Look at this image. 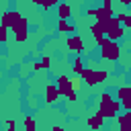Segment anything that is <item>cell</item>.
<instances>
[{
	"instance_id": "6da1fadb",
	"label": "cell",
	"mask_w": 131,
	"mask_h": 131,
	"mask_svg": "<svg viewBox=\"0 0 131 131\" xmlns=\"http://www.w3.org/2000/svg\"><path fill=\"white\" fill-rule=\"evenodd\" d=\"M119 113H121V102H119L117 98H113L108 92L100 94V100H98V111H96V115H100L102 119H115Z\"/></svg>"
},
{
	"instance_id": "7a4b0ae2",
	"label": "cell",
	"mask_w": 131,
	"mask_h": 131,
	"mask_svg": "<svg viewBox=\"0 0 131 131\" xmlns=\"http://www.w3.org/2000/svg\"><path fill=\"white\" fill-rule=\"evenodd\" d=\"M96 45L100 47V55H102V59H106V61H117V59L121 57V47H119L117 41H108L106 37H102Z\"/></svg>"
},
{
	"instance_id": "3957f363",
	"label": "cell",
	"mask_w": 131,
	"mask_h": 131,
	"mask_svg": "<svg viewBox=\"0 0 131 131\" xmlns=\"http://www.w3.org/2000/svg\"><path fill=\"white\" fill-rule=\"evenodd\" d=\"M104 37L108 39V41H119L121 37H125V29L121 27V23H119V18L113 14L108 20H106V25H104Z\"/></svg>"
},
{
	"instance_id": "277c9868",
	"label": "cell",
	"mask_w": 131,
	"mask_h": 131,
	"mask_svg": "<svg viewBox=\"0 0 131 131\" xmlns=\"http://www.w3.org/2000/svg\"><path fill=\"white\" fill-rule=\"evenodd\" d=\"M80 78L88 84V86H96V84H102L106 78H108V72L106 70H94V68H84V72L80 74Z\"/></svg>"
},
{
	"instance_id": "5b68a950",
	"label": "cell",
	"mask_w": 131,
	"mask_h": 131,
	"mask_svg": "<svg viewBox=\"0 0 131 131\" xmlns=\"http://www.w3.org/2000/svg\"><path fill=\"white\" fill-rule=\"evenodd\" d=\"M57 92H59V96H66L70 102H74L76 100V92L72 90V82H70V78L66 76V74H61L59 78H57Z\"/></svg>"
},
{
	"instance_id": "8992f818",
	"label": "cell",
	"mask_w": 131,
	"mask_h": 131,
	"mask_svg": "<svg viewBox=\"0 0 131 131\" xmlns=\"http://www.w3.org/2000/svg\"><path fill=\"white\" fill-rule=\"evenodd\" d=\"M12 33H14L16 43H25V41L29 39V18H27V16H20V18H18V23L14 25Z\"/></svg>"
},
{
	"instance_id": "52a82bcc",
	"label": "cell",
	"mask_w": 131,
	"mask_h": 131,
	"mask_svg": "<svg viewBox=\"0 0 131 131\" xmlns=\"http://www.w3.org/2000/svg\"><path fill=\"white\" fill-rule=\"evenodd\" d=\"M117 98H119V102H121V108L131 111V84L119 86V90H117Z\"/></svg>"
},
{
	"instance_id": "ba28073f",
	"label": "cell",
	"mask_w": 131,
	"mask_h": 131,
	"mask_svg": "<svg viewBox=\"0 0 131 131\" xmlns=\"http://www.w3.org/2000/svg\"><path fill=\"white\" fill-rule=\"evenodd\" d=\"M86 14H88V16H94L96 23H100V25H106V20L113 16V12L104 10L102 6H98V8H86Z\"/></svg>"
},
{
	"instance_id": "9c48e42d",
	"label": "cell",
	"mask_w": 131,
	"mask_h": 131,
	"mask_svg": "<svg viewBox=\"0 0 131 131\" xmlns=\"http://www.w3.org/2000/svg\"><path fill=\"white\" fill-rule=\"evenodd\" d=\"M20 16H23V14H20L18 10H6V12L2 14V23H0V25H2V27H6L8 31H12Z\"/></svg>"
},
{
	"instance_id": "30bf717a",
	"label": "cell",
	"mask_w": 131,
	"mask_h": 131,
	"mask_svg": "<svg viewBox=\"0 0 131 131\" xmlns=\"http://www.w3.org/2000/svg\"><path fill=\"white\" fill-rule=\"evenodd\" d=\"M66 45H68V49L74 51L76 55H82V51H84V41H82L80 35H70L68 41H66Z\"/></svg>"
},
{
	"instance_id": "8fae6325",
	"label": "cell",
	"mask_w": 131,
	"mask_h": 131,
	"mask_svg": "<svg viewBox=\"0 0 131 131\" xmlns=\"http://www.w3.org/2000/svg\"><path fill=\"white\" fill-rule=\"evenodd\" d=\"M59 98H61V96H59V92H57V86H55V84H47V86H45V102H47V104H55Z\"/></svg>"
},
{
	"instance_id": "7c38bea8",
	"label": "cell",
	"mask_w": 131,
	"mask_h": 131,
	"mask_svg": "<svg viewBox=\"0 0 131 131\" xmlns=\"http://www.w3.org/2000/svg\"><path fill=\"white\" fill-rule=\"evenodd\" d=\"M72 16V6L68 2H59L57 4V18L59 20H68Z\"/></svg>"
},
{
	"instance_id": "4fadbf2b",
	"label": "cell",
	"mask_w": 131,
	"mask_h": 131,
	"mask_svg": "<svg viewBox=\"0 0 131 131\" xmlns=\"http://www.w3.org/2000/svg\"><path fill=\"white\" fill-rule=\"evenodd\" d=\"M90 33H92V39L98 43V41L104 37V25H100V23H96V20H94V23L90 25Z\"/></svg>"
},
{
	"instance_id": "5bb4252c",
	"label": "cell",
	"mask_w": 131,
	"mask_h": 131,
	"mask_svg": "<svg viewBox=\"0 0 131 131\" xmlns=\"http://www.w3.org/2000/svg\"><path fill=\"white\" fill-rule=\"evenodd\" d=\"M117 121L121 131H131V111H127L125 115H117Z\"/></svg>"
},
{
	"instance_id": "9a60e30c",
	"label": "cell",
	"mask_w": 131,
	"mask_h": 131,
	"mask_svg": "<svg viewBox=\"0 0 131 131\" xmlns=\"http://www.w3.org/2000/svg\"><path fill=\"white\" fill-rule=\"evenodd\" d=\"M57 33H63V35L68 33L70 35V33H76V27L68 20H57Z\"/></svg>"
},
{
	"instance_id": "2e32d148",
	"label": "cell",
	"mask_w": 131,
	"mask_h": 131,
	"mask_svg": "<svg viewBox=\"0 0 131 131\" xmlns=\"http://www.w3.org/2000/svg\"><path fill=\"white\" fill-rule=\"evenodd\" d=\"M86 123H88V127H90V129H100V127L104 125V119H102L100 115H90Z\"/></svg>"
},
{
	"instance_id": "e0dca14e",
	"label": "cell",
	"mask_w": 131,
	"mask_h": 131,
	"mask_svg": "<svg viewBox=\"0 0 131 131\" xmlns=\"http://www.w3.org/2000/svg\"><path fill=\"white\" fill-rule=\"evenodd\" d=\"M117 18L123 29H131V12H121V14H117Z\"/></svg>"
},
{
	"instance_id": "ac0fdd59",
	"label": "cell",
	"mask_w": 131,
	"mask_h": 131,
	"mask_svg": "<svg viewBox=\"0 0 131 131\" xmlns=\"http://www.w3.org/2000/svg\"><path fill=\"white\" fill-rule=\"evenodd\" d=\"M72 70H74V74H76V76H80V74L84 72V66H82V57H80V55H76V57H74V66H72Z\"/></svg>"
},
{
	"instance_id": "d6986e66",
	"label": "cell",
	"mask_w": 131,
	"mask_h": 131,
	"mask_svg": "<svg viewBox=\"0 0 131 131\" xmlns=\"http://www.w3.org/2000/svg\"><path fill=\"white\" fill-rule=\"evenodd\" d=\"M25 129H27V131H37V121H35L31 115L25 117Z\"/></svg>"
},
{
	"instance_id": "ffe728a7",
	"label": "cell",
	"mask_w": 131,
	"mask_h": 131,
	"mask_svg": "<svg viewBox=\"0 0 131 131\" xmlns=\"http://www.w3.org/2000/svg\"><path fill=\"white\" fill-rule=\"evenodd\" d=\"M70 82H72V90L78 94V90L82 88V78H80V76H76V78H70Z\"/></svg>"
},
{
	"instance_id": "44dd1931",
	"label": "cell",
	"mask_w": 131,
	"mask_h": 131,
	"mask_svg": "<svg viewBox=\"0 0 131 131\" xmlns=\"http://www.w3.org/2000/svg\"><path fill=\"white\" fill-rule=\"evenodd\" d=\"M57 4H59V0H41V4H39V6H41L43 10H49V8L57 6Z\"/></svg>"
},
{
	"instance_id": "7402d4cb",
	"label": "cell",
	"mask_w": 131,
	"mask_h": 131,
	"mask_svg": "<svg viewBox=\"0 0 131 131\" xmlns=\"http://www.w3.org/2000/svg\"><path fill=\"white\" fill-rule=\"evenodd\" d=\"M8 41V29L0 25V43H6Z\"/></svg>"
},
{
	"instance_id": "603a6c76",
	"label": "cell",
	"mask_w": 131,
	"mask_h": 131,
	"mask_svg": "<svg viewBox=\"0 0 131 131\" xmlns=\"http://www.w3.org/2000/svg\"><path fill=\"white\" fill-rule=\"evenodd\" d=\"M102 8H104V10H108V12H113V14H115V10H113V0H102Z\"/></svg>"
},
{
	"instance_id": "cb8c5ba5",
	"label": "cell",
	"mask_w": 131,
	"mask_h": 131,
	"mask_svg": "<svg viewBox=\"0 0 131 131\" xmlns=\"http://www.w3.org/2000/svg\"><path fill=\"white\" fill-rule=\"evenodd\" d=\"M31 70H33V72H41V70H43V63H41V61H33V63H31Z\"/></svg>"
},
{
	"instance_id": "d4e9b609",
	"label": "cell",
	"mask_w": 131,
	"mask_h": 131,
	"mask_svg": "<svg viewBox=\"0 0 131 131\" xmlns=\"http://www.w3.org/2000/svg\"><path fill=\"white\" fill-rule=\"evenodd\" d=\"M41 63H43V70H47V68H49V57L43 55V57H41Z\"/></svg>"
},
{
	"instance_id": "484cf974",
	"label": "cell",
	"mask_w": 131,
	"mask_h": 131,
	"mask_svg": "<svg viewBox=\"0 0 131 131\" xmlns=\"http://www.w3.org/2000/svg\"><path fill=\"white\" fill-rule=\"evenodd\" d=\"M6 127H14V119H6Z\"/></svg>"
},
{
	"instance_id": "4316f807",
	"label": "cell",
	"mask_w": 131,
	"mask_h": 131,
	"mask_svg": "<svg viewBox=\"0 0 131 131\" xmlns=\"http://www.w3.org/2000/svg\"><path fill=\"white\" fill-rule=\"evenodd\" d=\"M49 131H66V129H63V127H59V125H55V127H51Z\"/></svg>"
},
{
	"instance_id": "83f0119b",
	"label": "cell",
	"mask_w": 131,
	"mask_h": 131,
	"mask_svg": "<svg viewBox=\"0 0 131 131\" xmlns=\"http://www.w3.org/2000/svg\"><path fill=\"white\" fill-rule=\"evenodd\" d=\"M119 2H121L123 6H131V0H119Z\"/></svg>"
},
{
	"instance_id": "f1b7e54d",
	"label": "cell",
	"mask_w": 131,
	"mask_h": 131,
	"mask_svg": "<svg viewBox=\"0 0 131 131\" xmlns=\"http://www.w3.org/2000/svg\"><path fill=\"white\" fill-rule=\"evenodd\" d=\"M6 131H14V127H6Z\"/></svg>"
},
{
	"instance_id": "f546056e",
	"label": "cell",
	"mask_w": 131,
	"mask_h": 131,
	"mask_svg": "<svg viewBox=\"0 0 131 131\" xmlns=\"http://www.w3.org/2000/svg\"><path fill=\"white\" fill-rule=\"evenodd\" d=\"M33 4H41V0H33Z\"/></svg>"
}]
</instances>
